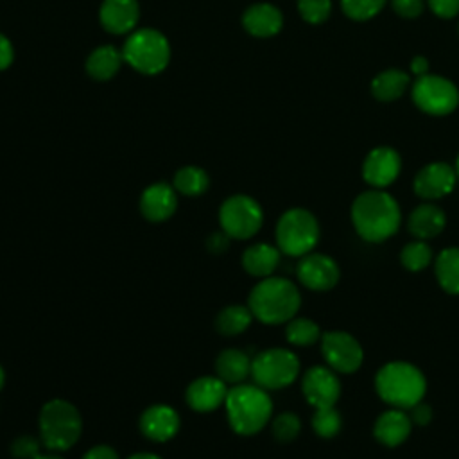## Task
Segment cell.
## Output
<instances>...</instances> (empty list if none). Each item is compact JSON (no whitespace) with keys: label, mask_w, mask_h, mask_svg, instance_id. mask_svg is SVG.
I'll list each match as a JSON object with an SVG mask.
<instances>
[{"label":"cell","mask_w":459,"mask_h":459,"mask_svg":"<svg viewBox=\"0 0 459 459\" xmlns=\"http://www.w3.org/2000/svg\"><path fill=\"white\" fill-rule=\"evenodd\" d=\"M351 222L364 240L384 242L398 231L402 212L391 194L373 188L355 197L351 204Z\"/></svg>","instance_id":"1"},{"label":"cell","mask_w":459,"mask_h":459,"mask_svg":"<svg viewBox=\"0 0 459 459\" xmlns=\"http://www.w3.org/2000/svg\"><path fill=\"white\" fill-rule=\"evenodd\" d=\"M301 305L298 287L280 276L260 280L249 292L247 307L258 321L265 325H280L290 321Z\"/></svg>","instance_id":"2"},{"label":"cell","mask_w":459,"mask_h":459,"mask_svg":"<svg viewBox=\"0 0 459 459\" xmlns=\"http://www.w3.org/2000/svg\"><path fill=\"white\" fill-rule=\"evenodd\" d=\"M224 405L231 429L242 436L262 430L273 414L271 396L256 384L233 385L228 389Z\"/></svg>","instance_id":"3"},{"label":"cell","mask_w":459,"mask_h":459,"mask_svg":"<svg viewBox=\"0 0 459 459\" xmlns=\"http://www.w3.org/2000/svg\"><path fill=\"white\" fill-rule=\"evenodd\" d=\"M375 389L385 403L396 409H412L423 400L427 380L414 364L393 360L377 371Z\"/></svg>","instance_id":"4"},{"label":"cell","mask_w":459,"mask_h":459,"mask_svg":"<svg viewBox=\"0 0 459 459\" xmlns=\"http://www.w3.org/2000/svg\"><path fill=\"white\" fill-rule=\"evenodd\" d=\"M82 432V418L75 405L66 400H48L39 411V439L48 450L74 446Z\"/></svg>","instance_id":"5"},{"label":"cell","mask_w":459,"mask_h":459,"mask_svg":"<svg viewBox=\"0 0 459 459\" xmlns=\"http://www.w3.org/2000/svg\"><path fill=\"white\" fill-rule=\"evenodd\" d=\"M124 61L143 75L163 72L170 61V45L165 34L156 29L133 30L122 48Z\"/></svg>","instance_id":"6"},{"label":"cell","mask_w":459,"mask_h":459,"mask_svg":"<svg viewBox=\"0 0 459 459\" xmlns=\"http://www.w3.org/2000/svg\"><path fill=\"white\" fill-rule=\"evenodd\" d=\"M319 240V224L312 212L305 208L287 210L276 224L278 249L289 256L310 253Z\"/></svg>","instance_id":"7"},{"label":"cell","mask_w":459,"mask_h":459,"mask_svg":"<svg viewBox=\"0 0 459 459\" xmlns=\"http://www.w3.org/2000/svg\"><path fill=\"white\" fill-rule=\"evenodd\" d=\"M299 375L298 357L285 348H269L251 360V377L264 389L290 385Z\"/></svg>","instance_id":"8"},{"label":"cell","mask_w":459,"mask_h":459,"mask_svg":"<svg viewBox=\"0 0 459 459\" xmlns=\"http://www.w3.org/2000/svg\"><path fill=\"white\" fill-rule=\"evenodd\" d=\"M264 222V212L260 204L244 194H235L228 197L219 208L221 230L230 238H249L253 237Z\"/></svg>","instance_id":"9"},{"label":"cell","mask_w":459,"mask_h":459,"mask_svg":"<svg viewBox=\"0 0 459 459\" xmlns=\"http://www.w3.org/2000/svg\"><path fill=\"white\" fill-rule=\"evenodd\" d=\"M412 102L427 115L443 117L452 113L459 104L457 86L439 75H420L411 88Z\"/></svg>","instance_id":"10"},{"label":"cell","mask_w":459,"mask_h":459,"mask_svg":"<svg viewBox=\"0 0 459 459\" xmlns=\"http://www.w3.org/2000/svg\"><path fill=\"white\" fill-rule=\"evenodd\" d=\"M321 351L333 371L353 373L362 366L364 351L360 342L348 332L332 330L321 335Z\"/></svg>","instance_id":"11"},{"label":"cell","mask_w":459,"mask_h":459,"mask_svg":"<svg viewBox=\"0 0 459 459\" xmlns=\"http://www.w3.org/2000/svg\"><path fill=\"white\" fill-rule=\"evenodd\" d=\"M301 391L314 409L332 407L339 400L341 382L332 368L312 366L303 375Z\"/></svg>","instance_id":"12"},{"label":"cell","mask_w":459,"mask_h":459,"mask_svg":"<svg viewBox=\"0 0 459 459\" xmlns=\"http://www.w3.org/2000/svg\"><path fill=\"white\" fill-rule=\"evenodd\" d=\"M298 280L310 290H330L339 281L337 262L323 253H307L296 267Z\"/></svg>","instance_id":"13"},{"label":"cell","mask_w":459,"mask_h":459,"mask_svg":"<svg viewBox=\"0 0 459 459\" xmlns=\"http://www.w3.org/2000/svg\"><path fill=\"white\" fill-rule=\"evenodd\" d=\"M402 158L393 147H375L362 163V178L373 188L389 186L400 174Z\"/></svg>","instance_id":"14"},{"label":"cell","mask_w":459,"mask_h":459,"mask_svg":"<svg viewBox=\"0 0 459 459\" xmlns=\"http://www.w3.org/2000/svg\"><path fill=\"white\" fill-rule=\"evenodd\" d=\"M457 172L454 167L443 161L425 165L414 178L412 188L421 199H439L448 195L455 186Z\"/></svg>","instance_id":"15"},{"label":"cell","mask_w":459,"mask_h":459,"mask_svg":"<svg viewBox=\"0 0 459 459\" xmlns=\"http://www.w3.org/2000/svg\"><path fill=\"white\" fill-rule=\"evenodd\" d=\"M179 414L176 409L165 403H156L147 407L140 416L142 434L156 443L172 439L179 430Z\"/></svg>","instance_id":"16"},{"label":"cell","mask_w":459,"mask_h":459,"mask_svg":"<svg viewBox=\"0 0 459 459\" xmlns=\"http://www.w3.org/2000/svg\"><path fill=\"white\" fill-rule=\"evenodd\" d=\"M140 18L138 0H102L99 20L104 30L111 34L133 32Z\"/></svg>","instance_id":"17"},{"label":"cell","mask_w":459,"mask_h":459,"mask_svg":"<svg viewBox=\"0 0 459 459\" xmlns=\"http://www.w3.org/2000/svg\"><path fill=\"white\" fill-rule=\"evenodd\" d=\"M228 394L226 382L219 377H199L186 387V403L197 412H212L219 409Z\"/></svg>","instance_id":"18"},{"label":"cell","mask_w":459,"mask_h":459,"mask_svg":"<svg viewBox=\"0 0 459 459\" xmlns=\"http://www.w3.org/2000/svg\"><path fill=\"white\" fill-rule=\"evenodd\" d=\"M178 208L176 188L167 183L149 185L140 197V212L151 222L167 221Z\"/></svg>","instance_id":"19"},{"label":"cell","mask_w":459,"mask_h":459,"mask_svg":"<svg viewBox=\"0 0 459 459\" xmlns=\"http://www.w3.org/2000/svg\"><path fill=\"white\" fill-rule=\"evenodd\" d=\"M242 25L251 36L271 38L280 32L283 25V16L276 5L260 2V4H253L244 11Z\"/></svg>","instance_id":"20"},{"label":"cell","mask_w":459,"mask_h":459,"mask_svg":"<svg viewBox=\"0 0 459 459\" xmlns=\"http://www.w3.org/2000/svg\"><path fill=\"white\" fill-rule=\"evenodd\" d=\"M412 429V420L402 409H389L384 411L373 427L375 439L385 446H398L402 445Z\"/></svg>","instance_id":"21"},{"label":"cell","mask_w":459,"mask_h":459,"mask_svg":"<svg viewBox=\"0 0 459 459\" xmlns=\"http://www.w3.org/2000/svg\"><path fill=\"white\" fill-rule=\"evenodd\" d=\"M446 226V215L445 212L432 204V203H423L416 206L407 221V228L412 237L420 240H429L437 237Z\"/></svg>","instance_id":"22"},{"label":"cell","mask_w":459,"mask_h":459,"mask_svg":"<svg viewBox=\"0 0 459 459\" xmlns=\"http://www.w3.org/2000/svg\"><path fill=\"white\" fill-rule=\"evenodd\" d=\"M217 377L231 385L242 384L251 375V359L237 348L222 350L215 359Z\"/></svg>","instance_id":"23"},{"label":"cell","mask_w":459,"mask_h":459,"mask_svg":"<svg viewBox=\"0 0 459 459\" xmlns=\"http://www.w3.org/2000/svg\"><path fill=\"white\" fill-rule=\"evenodd\" d=\"M278 264H280V249L265 242L249 246L242 255V267L251 276L267 278L273 274Z\"/></svg>","instance_id":"24"},{"label":"cell","mask_w":459,"mask_h":459,"mask_svg":"<svg viewBox=\"0 0 459 459\" xmlns=\"http://www.w3.org/2000/svg\"><path fill=\"white\" fill-rule=\"evenodd\" d=\"M124 61L122 52L113 45L97 47L86 59V72L95 81H108L117 75Z\"/></svg>","instance_id":"25"},{"label":"cell","mask_w":459,"mask_h":459,"mask_svg":"<svg viewBox=\"0 0 459 459\" xmlns=\"http://www.w3.org/2000/svg\"><path fill=\"white\" fill-rule=\"evenodd\" d=\"M409 84H411V79L405 72L389 68L373 77L371 93L380 102H393L403 95V91L409 88Z\"/></svg>","instance_id":"26"},{"label":"cell","mask_w":459,"mask_h":459,"mask_svg":"<svg viewBox=\"0 0 459 459\" xmlns=\"http://www.w3.org/2000/svg\"><path fill=\"white\" fill-rule=\"evenodd\" d=\"M436 278L448 294H459V247H445L436 258Z\"/></svg>","instance_id":"27"},{"label":"cell","mask_w":459,"mask_h":459,"mask_svg":"<svg viewBox=\"0 0 459 459\" xmlns=\"http://www.w3.org/2000/svg\"><path fill=\"white\" fill-rule=\"evenodd\" d=\"M251 321H253V314L249 307L228 305L217 314L215 328L222 335H238L244 330H247Z\"/></svg>","instance_id":"28"},{"label":"cell","mask_w":459,"mask_h":459,"mask_svg":"<svg viewBox=\"0 0 459 459\" xmlns=\"http://www.w3.org/2000/svg\"><path fill=\"white\" fill-rule=\"evenodd\" d=\"M210 185V178L206 174V170H203L201 167L195 165H186L183 169H179L174 174V181L172 186L176 188V192L188 195V197H195L201 195Z\"/></svg>","instance_id":"29"},{"label":"cell","mask_w":459,"mask_h":459,"mask_svg":"<svg viewBox=\"0 0 459 459\" xmlns=\"http://www.w3.org/2000/svg\"><path fill=\"white\" fill-rule=\"evenodd\" d=\"M285 337L294 346H310L321 339V330L308 317H292L287 321Z\"/></svg>","instance_id":"30"},{"label":"cell","mask_w":459,"mask_h":459,"mask_svg":"<svg viewBox=\"0 0 459 459\" xmlns=\"http://www.w3.org/2000/svg\"><path fill=\"white\" fill-rule=\"evenodd\" d=\"M430 260H432V249L425 240H420V238L405 244L400 253L402 265L412 273L427 269Z\"/></svg>","instance_id":"31"},{"label":"cell","mask_w":459,"mask_h":459,"mask_svg":"<svg viewBox=\"0 0 459 459\" xmlns=\"http://www.w3.org/2000/svg\"><path fill=\"white\" fill-rule=\"evenodd\" d=\"M341 425H342V420H341V414L335 409V405L319 407V409H316V412L312 416L314 432L319 437H325V439H330V437L337 436L339 430H341Z\"/></svg>","instance_id":"32"},{"label":"cell","mask_w":459,"mask_h":459,"mask_svg":"<svg viewBox=\"0 0 459 459\" xmlns=\"http://www.w3.org/2000/svg\"><path fill=\"white\" fill-rule=\"evenodd\" d=\"M387 0H341V7L344 14L351 20L364 22L377 16Z\"/></svg>","instance_id":"33"},{"label":"cell","mask_w":459,"mask_h":459,"mask_svg":"<svg viewBox=\"0 0 459 459\" xmlns=\"http://www.w3.org/2000/svg\"><path fill=\"white\" fill-rule=\"evenodd\" d=\"M299 430H301V421L294 412H281L273 421V436L281 443H289L296 439Z\"/></svg>","instance_id":"34"},{"label":"cell","mask_w":459,"mask_h":459,"mask_svg":"<svg viewBox=\"0 0 459 459\" xmlns=\"http://www.w3.org/2000/svg\"><path fill=\"white\" fill-rule=\"evenodd\" d=\"M298 11L308 23H323L332 11L330 0H298Z\"/></svg>","instance_id":"35"},{"label":"cell","mask_w":459,"mask_h":459,"mask_svg":"<svg viewBox=\"0 0 459 459\" xmlns=\"http://www.w3.org/2000/svg\"><path fill=\"white\" fill-rule=\"evenodd\" d=\"M11 454L16 459H34L39 454V443L34 436H18L11 445Z\"/></svg>","instance_id":"36"},{"label":"cell","mask_w":459,"mask_h":459,"mask_svg":"<svg viewBox=\"0 0 459 459\" xmlns=\"http://www.w3.org/2000/svg\"><path fill=\"white\" fill-rule=\"evenodd\" d=\"M391 5L402 18H418L423 13V0H391Z\"/></svg>","instance_id":"37"},{"label":"cell","mask_w":459,"mask_h":459,"mask_svg":"<svg viewBox=\"0 0 459 459\" xmlns=\"http://www.w3.org/2000/svg\"><path fill=\"white\" fill-rule=\"evenodd\" d=\"M432 13L439 18H454L459 14V0H427Z\"/></svg>","instance_id":"38"},{"label":"cell","mask_w":459,"mask_h":459,"mask_svg":"<svg viewBox=\"0 0 459 459\" xmlns=\"http://www.w3.org/2000/svg\"><path fill=\"white\" fill-rule=\"evenodd\" d=\"M228 246H230V237H228L222 230L217 231V233H212V235L208 237V240H206L208 251H212V253H215V255L224 253V251L228 249Z\"/></svg>","instance_id":"39"},{"label":"cell","mask_w":459,"mask_h":459,"mask_svg":"<svg viewBox=\"0 0 459 459\" xmlns=\"http://www.w3.org/2000/svg\"><path fill=\"white\" fill-rule=\"evenodd\" d=\"M14 59V48L7 36L0 32V72L7 70Z\"/></svg>","instance_id":"40"},{"label":"cell","mask_w":459,"mask_h":459,"mask_svg":"<svg viewBox=\"0 0 459 459\" xmlns=\"http://www.w3.org/2000/svg\"><path fill=\"white\" fill-rule=\"evenodd\" d=\"M81 459H118L117 452L108 445H97L90 448Z\"/></svg>","instance_id":"41"},{"label":"cell","mask_w":459,"mask_h":459,"mask_svg":"<svg viewBox=\"0 0 459 459\" xmlns=\"http://www.w3.org/2000/svg\"><path fill=\"white\" fill-rule=\"evenodd\" d=\"M411 420L414 421V423H418V425H427V423H430V420H432V411H430V407L429 405H425V403H416L412 409H411Z\"/></svg>","instance_id":"42"},{"label":"cell","mask_w":459,"mask_h":459,"mask_svg":"<svg viewBox=\"0 0 459 459\" xmlns=\"http://www.w3.org/2000/svg\"><path fill=\"white\" fill-rule=\"evenodd\" d=\"M411 72L420 77V75H425L429 72V61L423 57V56H416L412 57L411 61Z\"/></svg>","instance_id":"43"},{"label":"cell","mask_w":459,"mask_h":459,"mask_svg":"<svg viewBox=\"0 0 459 459\" xmlns=\"http://www.w3.org/2000/svg\"><path fill=\"white\" fill-rule=\"evenodd\" d=\"M127 459H161V457L156 454H151V452H138V454L129 455Z\"/></svg>","instance_id":"44"},{"label":"cell","mask_w":459,"mask_h":459,"mask_svg":"<svg viewBox=\"0 0 459 459\" xmlns=\"http://www.w3.org/2000/svg\"><path fill=\"white\" fill-rule=\"evenodd\" d=\"M34 459H65V457H61V455H57V454H38Z\"/></svg>","instance_id":"45"},{"label":"cell","mask_w":459,"mask_h":459,"mask_svg":"<svg viewBox=\"0 0 459 459\" xmlns=\"http://www.w3.org/2000/svg\"><path fill=\"white\" fill-rule=\"evenodd\" d=\"M4 380H5V373H4V369H2V366H0V391H2V387H4Z\"/></svg>","instance_id":"46"},{"label":"cell","mask_w":459,"mask_h":459,"mask_svg":"<svg viewBox=\"0 0 459 459\" xmlns=\"http://www.w3.org/2000/svg\"><path fill=\"white\" fill-rule=\"evenodd\" d=\"M455 172H457V176H459V156H457V160H455Z\"/></svg>","instance_id":"47"}]
</instances>
